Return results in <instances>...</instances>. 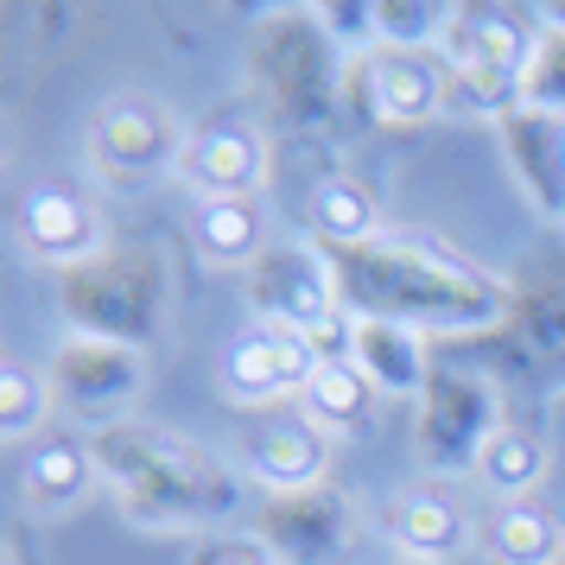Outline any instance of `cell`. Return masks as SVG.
Instances as JSON below:
<instances>
[{
    "mask_svg": "<svg viewBox=\"0 0 565 565\" xmlns=\"http://www.w3.org/2000/svg\"><path fill=\"white\" fill-rule=\"evenodd\" d=\"M502 153L514 166V184L527 191V204L559 223L565 216V121L540 108H509L502 115Z\"/></svg>",
    "mask_w": 565,
    "mask_h": 565,
    "instance_id": "14",
    "label": "cell"
},
{
    "mask_svg": "<svg viewBox=\"0 0 565 565\" xmlns=\"http://www.w3.org/2000/svg\"><path fill=\"white\" fill-rule=\"evenodd\" d=\"M13 230H20V248L39 255L45 267H77V260L103 255V230H96V210L83 191L71 184H26V198L13 210Z\"/></svg>",
    "mask_w": 565,
    "mask_h": 565,
    "instance_id": "10",
    "label": "cell"
},
{
    "mask_svg": "<svg viewBox=\"0 0 565 565\" xmlns=\"http://www.w3.org/2000/svg\"><path fill=\"white\" fill-rule=\"evenodd\" d=\"M553 565H565V553H559V559H553Z\"/></svg>",
    "mask_w": 565,
    "mask_h": 565,
    "instance_id": "28",
    "label": "cell"
},
{
    "mask_svg": "<svg viewBox=\"0 0 565 565\" xmlns=\"http://www.w3.org/2000/svg\"><path fill=\"white\" fill-rule=\"evenodd\" d=\"M89 451H96V470L115 489L121 514L134 527H147V534L216 527L242 502V483L210 451H198V445H184L172 433H153V426L115 419V426H103L89 438Z\"/></svg>",
    "mask_w": 565,
    "mask_h": 565,
    "instance_id": "2",
    "label": "cell"
},
{
    "mask_svg": "<svg viewBox=\"0 0 565 565\" xmlns=\"http://www.w3.org/2000/svg\"><path fill=\"white\" fill-rule=\"evenodd\" d=\"M57 306L77 337H108L140 350L166 311V267L153 248H103L96 260L57 274Z\"/></svg>",
    "mask_w": 565,
    "mask_h": 565,
    "instance_id": "3",
    "label": "cell"
},
{
    "mask_svg": "<svg viewBox=\"0 0 565 565\" xmlns=\"http://www.w3.org/2000/svg\"><path fill=\"white\" fill-rule=\"evenodd\" d=\"M191 565H274V553H267L260 540H216V546H204Z\"/></svg>",
    "mask_w": 565,
    "mask_h": 565,
    "instance_id": "27",
    "label": "cell"
},
{
    "mask_svg": "<svg viewBox=\"0 0 565 565\" xmlns=\"http://www.w3.org/2000/svg\"><path fill=\"white\" fill-rule=\"evenodd\" d=\"M45 413H52V382H45V369H32V362H0V438H20L32 445L39 426H45Z\"/></svg>",
    "mask_w": 565,
    "mask_h": 565,
    "instance_id": "26",
    "label": "cell"
},
{
    "mask_svg": "<svg viewBox=\"0 0 565 565\" xmlns=\"http://www.w3.org/2000/svg\"><path fill=\"white\" fill-rule=\"evenodd\" d=\"M559 230H565V216H559Z\"/></svg>",
    "mask_w": 565,
    "mask_h": 565,
    "instance_id": "29",
    "label": "cell"
},
{
    "mask_svg": "<svg viewBox=\"0 0 565 565\" xmlns=\"http://www.w3.org/2000/svg\"><path fill=\"white\" fill-rule=\"evenodd\" d=\"M477 477H483L502 502H527V489L546 477V438L527 433V426H502V433L483 445Z\"/></svg>",
    "mask_w": 565,
    "mask_h": 565,
    "instance_id": "22",
    "label": "cell"
},
{
    "mask_svg": "<svg viewBox=\"0 0 565 565\" xmlns=\"http://www.w3.org/2000/svg\"><path fill=\"white\" fill-rule=\"evenodd\" d=\"M382 527L407 559H426V565L451 559V553L470 546V514L445 489H407V495H394L382 509Z\"/></svg>",
    "mask_w": 565,
    "mask_h": 565,
    "instance_id": "18",
    "label": "cell"
},
{
    "mask_svg": "<svg viewBox=\"0 0 565 565\" xmlns=\"http://www.w3.org/2000/svg\"><path fill=\"white\" fill-rule=\"evenodd\" d=\"M521 108H540V115H559L565 121V20H540L534 45L521 57Z\"/></svg>",
    "mask_w": 565,
    "mask_h": 565,
    "instance_id": "24",
    "label": "cell"
},
{
    "mask_svg": "<svg viewBox=\"0 0 565 565\" xmlns=\"http://www.w3.org/2000/svg\"><path fill=\"white\" fill-rule=\"evenodd\" d=\"M45 382H52V407H64L83 426H115L140 382H147V356L134 343H108V337H64L45 362Z\"/></svg>",
    "mask_w": 565,
    "mask_h": 565,
    "instance_id": "6",
    "label": "cell"
},
{
    "mask_svg": "<svg viewBox=\"0 0 565 565\" xmlns=\"http://www.w3.org/2000/svg\"><path fill=\"white\" fill-rule=\"evenodd\" d=\"M198 255L216 267H255L260 248V198H210L198 204Z\"/></svg>",
    "mask_w": 565,
    "mask_h": 565,
    "instance_id": "21",
    "label": "cell"
},
{
    "mask_svg": "<svg viewBox=\"0 0 565 565\" xmlns=\"http://www.w3.org/2000/svg\"><path fill=\"white\" fill-rule=\"evenodd\" d=\"M242 458H248V470H255V483L267 495H299V489L324 483V470H331V433L311 426L306 413H274V419L248 426Z\"/></svg>",
    "mask_w": 565,
    "mask_h": 565,
    "instance_id": "12",
    "label": "cell"
},
{
    "mask_svg": "<svg viewBox=\"0 0 565 565\" xmlns=\"http://www.w3.org/2000/svg\"><path fill=\"white\" fill-rule=\"evenodd\" d=\"M534 32L540 26H527V13H509V7H458L438 52H445V71H521Z\"/></svg>",
    "mask_w": 565,
    "mask_h": 565,
    "instance_id": "15",
    "label": "cell"
},
{
    "mask_svg": "<svg viewBox=\"0 0 565 565\" xmlns=\"http://www.w3.org/2000/svg\"><path fill=\"white\" fill-rule=\"evenodd\" d=\"M451 13L458 7H438V0H369L382 52H433L451 26Z\"/></svg>",
    "mask_w": 565,
    "mask_h": 565,
    "instance_id": "25",
    "label": "cell"
},
{
    "mask_svg": "<svg viewBox=\"0 0 565 565\" xmlns=\"http://www.w3.org/2000/svg\"><path fill=\"white\" fill-rule=\"evenodd\" d=\"M502 401L489 387L483 369H433V382L419 394V426H413V458L426 477L477 470L483 445L502 433Z\"/></svg>",
    "mask_w": 565,
    "mask_h": 565,
    "instance_id": "5",
    "label": "cell"
},
{
    "mask_svg": "<svg viewBox=\"0 0 565 565\" xmlns=\"http://www.w3.org/2000/svg\"><path fill=\"white\" fill-rule=\"evenodd\" d=\"M337 292L350 318H394L413 331H489L509 311V286L426 242H369L337 248Z\"/></svg>",
    "mask_w": 565,
    "mask_h": 565,
    "instance_id": "1",
    "label": "cell"
},
{
    "mask_svg": "<svg viewBox=\"0 0 565 565\" xmlns=\"http://www.w3.org/2000/svg\"><path fill=\"white\" fill-rule=\"evenodd\" d=\"M311 223L337 248H369L375 230H382V210H375V198L356 179H324L311 191Z\"/></svg>",
    "mask_w": 565,
    "mask_h": 565,
    "instance_id": "23",
    "label": "cell"
},
{
    "mask_svg": "<svg viewBox=\"0 0 565 565\" xmlns=\"http://www.w3.org/2000/svg\"><path fill=\"white\" fill-rule=\"evenodd\" d=\"M375 382L356 362H318V375L306 382V419L324 433H362L375 419Z\"/></svg>",
    "mask_w": 565,
    "mask_h": 565,
    "instance_id": "20",
    "label": "cell"
},
{
    "mask_svg": "<svg viewBox=\"0 0 565 565\" xmlns=\"http://www.w3.org/2000/svg\"><path fill=\"white\" fill-rule=\"evenodd\" d=\"M96 451L71 433H39L26 445V458H20V495H26V509L39 514H64L77 509L83 495L96 489Z\"/></svg>",
    "mask_w": 565,
    "mask_h": 565,
    "instance_id": "16",
    "label": "cell"
},
{
    "mask_svg": "<svg viewBox=\"0 0 565 565\" xmlns=\"http://www.w3.org/2000/svg\"><path fill=\"white\" fill-rule=\"evenodd\" d=\"M483 546L495 565H553L565 553V527L559 514H546L540 502H502L489 514Z\"/></svg>",
    "mask_w": 565,
    "mask_h": 565,
    "instance_id": "19",
    "label": "cell"
},
{
    "mask_svg": "<svg viewBox=\"0 0 565 565\" xmlns=\"http://www.w3.org/2000/svg\"><path fill=\"white\" fill-rule=\"evenodd\" d=\"M179 179L198 191V204L210 198H260L267 184V140L248 121H216L184 140Z\"/></svg>",
    "mask_w": 565,
    "mask_h": 565,
    "instance_id": "11",
    "label": "cell"
},
{
    "mask_svg": "<svg viewBox=\"0 0 565 565\" xmlns=\"http://www.w3.org/2000/svg\"><path fill=\"white\" fill-rule=\"evenodd\" d=\"M311 375H318V350L299 331L255 324V331H242L223 350V387L242 407H267V401H286V394H306Z\"/></svg>",
    "mask_w": 565,
    "mask_h": 565,
    "instance_id": "9",
    "label": "cell"
},
{
    "mask_svg": "<svg viewBox=\"0 0 565 565\" xmlns=\"http://www.w3.org/2000/svg\"><path fill=\"white\" fill-rule=\"evenodd\" d=\"M184 121L172 103L159 96H108L89 115V166L108 191H147L153 179L179 172L184 159Z\"/></svg>",
    "mask_w": 565,
    "mask_h": 565,
    "instance_id": "4",
    "label": "cell"
},
{
    "mask_svg": "<svg viewBox=\"0 0 565 565\" xmlns=\"http://www.w3.org/2000/svg\"><path fill=\"white\" fill-rule=\"evenodd\" d=\"M350 362L375 382V394H426V382H433L426 331L394 324V318H356V331H350Z\"/></svg>",
    "mask_w": 565,
    "mask_h": 565,
    "instance_id": "17",
    "label": "cell"
},
{
    "mask_svg": "<svg viewBox=\"0 0 565 565\" xmlns=\"http://www.w3.org/2000/svg\"><path fill=\"white\" fill-rule=\"evenodd\" d=\"M255 540L274 553V565H337L356 540V509L331 483L299 489V495H267Z\"/></svg>",
    "mask_w": 565,
    "mask_h": 565,
    "instance_id": "8",
    "label": "cell"
},
{
    "mask_svg": "<svg viewBox=\"0 0 565 565\" xmlns=\"http://www.w3.org/2000/svg\"><path fill=\"white\" fill-rule=\"evenodd\" d=\"M248 306H255L260 324L274 331H299L311 337L318 324H331L343 311V292H337V267L318 248H299V242H280L255 260L248 274Z\"/></svg>",
    "mask_w": 565,
    "mask_h": 565,
    "instance_id": "7",
    "label": "cell"
},
{
    "mask_svg": "<svg viewBox=\"0 0 565 565\" xmlns=\"http://www.w3.org/2000/svg\"><path fill=\"white\" fill-rule=\"evenodd\" d=\"M369 108L382 128H426L451 103V71L433 52H369Z\"/></svg>",
    "mask_w": 565,
    "mask_h": 565,
    "instance_id": "13",
    "label": "cell"
}]
</instances>
